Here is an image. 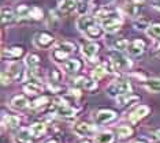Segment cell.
<instances>
[{"mask_svg":"<svg viewBox=\"0 0 160 143\" xmlns=\"http://www.w3.org/2000/svg\"><path fill=\"white\" fill-rule=\"evenodd\" d=\"M63 68L67 74H77L81 69V61L78 59H68L67 61L63 63Z\"/></svg>","mask_w":160,"mask_h":143,"instance_id":"e0dca14e","label":"cell"},{"mask_svg":"<svg viewBox=\"0 0 160 143\" xmlns=\"http://www.w3.org/2000/svg\"><path fill=\"white\" fill-rule=\"evenodd\" d=\"M60 78H62V74L60 71L58 69H52L49 74V83L53 89H59V85H60Z\"/></svg>","mask_w":160,"mask_h":143,"instance_id":"4dcf8cb0","label":"cell"},{"mask_svg":"<svg viewBox=\"0 0 160 143\" xmlns=\"http://www.w3.org/2000/svg\"><path fill=\"white\" fill-rule=\"evenodd\" d=\"M129 3H133V4H137V6H144L147 3V0H127Z\"/></svg>","mask_w":160,"mask_h":143,"instance_id":"60d3db41","label":"cell"},{"mask_svg":"<svg viewBox=\"0 0 160 143\" xmlns=\"http://www.w3.org/2000/svg\"><path fill=\"white\" fill-rule=\"evenodd\" d=\"M99 44L93 42V41H82L81 44V50H82V55L88 59L89 61H94L97 53H99Z\"/></svg>","mask_w":160,"mask_h":143,"instance_id":"8992f818","label":"cell"},{"mask_svg":"<svg viewBox=\"0 0 160 143\" xmlns=\"http://www.w3.org/2000/svg\"><path fill=\"white\" fill-rule=\"evenodd\" d=\"M144 86L147 87L148 90H151V91H155V93H158V91H160V78L145 79V80H144Z\"/></svg>","mask_w":160,"mask_h":143,"instance_id":"f1b7e54d","label":"cell"},{"mask_svg":"<svg viewBox=\"0 0 160 143\" xmlns=\"http://www.w3.org/2000/svg\"><path fill=\"white\" fill-rule=\"evenodd\" d=\"M52 109L58 116L63 117V119H72V117L77 116V109L68 106L62 98H56V100L53 101V108Z\"/></svg>","mask_w":160,"mask_h":143,"instance_id":"5b68a950","label":"cell"},{"mask_svg":"<svg viewBox=\"0 0 160 143\" xmlns=\"http://www.w3.org/2000/svg\"><path fill=\"white\" fill-rule=\"evenodd\" d=\"M26 65L30 68V71H36L40 65V57L34 53H30L26 56Z\"/></svg>","mask_w":160,"mask_h":143,"instance_id":"f546056e","label":"cell"},{"mask_svg":"<svg viewBox=\"0 0 160 143\" xmlns=\"http://www.w3.org/2000/svg\"><path fill=\"white\" fill-rule=\"evenodd\" d=\"M152 4H153L155 8L160 10V0H152Z\"/></svg>","mask_w":160,"mask_h":143,"instance_id":"b9f144b4","label":"cell"},{"mask_svg":"<svg viewBox=\"0 0 160 143\" xmlns=\"http://www.w3.org/2000/svg\"><path fill=\"white\" fill-rule=\"evenodd\" d=\"M115 119H116V113L114 111H111V109H100L94 115V122H96V124H99V126L111 123Z\"/></svg>","mask_w":160,"mask_h":143,"instance_id":"9c48e42d","label":"cell"},{"mask_svg":"<svg viewBox=\"0 0 160 143\" xmlns=\"http://www.w3.org/2000/svg\"><path fill=\"white\" fill-rule=\"evenodd\" d=\"M108 72H110V71H108L107 65H105V64H99V65H97V67L92 71V79H94L96 82H99V80L103 79L104 76L108 74Z\"/></svg>","mask_w":160,"mask_h":143,"instance_id":"603a6c76","label":"cell"},{"mask_svg":"<svg viewBox=\"0 0 160 143\" xmlns=\"http://www.w3.org/2000/svg\"><path fill=\"white\" fill-rule=\"evenodd\" d=\"M3 123H4V126L7 127H11V128H15L19 126L21 120L18 116H14V115H6L3 117Z\"/></svg>","mask_w":160,"mask_h":143,"instance_id":"1f68e13d","label":"cell"},{"mask_svg":"<svg viewBox=\"0 0 160 143\" xmlns=\"http://www.w3.org/2000/svg\"><path fill=\"white\" fill-rule=\"evenodd\" d=\"M127 45H129V41H127V40H118V41H115V42H114L115 49L122 50V52L127 49Z\"/></svg>","mask_w":160,"mask_h":143,"instance_id":"74e56055","label":"cell"},{"mask_svg":"<svg viewBox=\"0 0 160 143\" xmlns=\"http://www.w3.org/2000/svg\"><path fill=\"white\" fill-rule=\"evenodd\" d=\"M115 132L118 135L119 139H129V138L133 136L134 131H133V128L129 127V126H121V127L116 128Z\"/></svg>","mask_w":160,"mask_h":143,"instance_id":"cb8c5ba5","label":"cell"},{"mask_svg":"<svg viewBox=\"0 0 160 143\" xmlns=\"http://www.w3.org/2000/svg\"><path fill=\"white\" fill-rule=\"evenodd\" d=\"M155 55H156L158 57H160V44H159L158 46H156V49H155Z\"/></svg>","mask_w":160,"mask_h":143,"instance_id":"7bdbcfd3","label":"cell"},{"mask_svg":"<svg viewBox=\"0 0 160 143\" xmlns=\"http://www.w3.org/2000/svg\"><path fill=\"white\" fill-rule=\"evenodd\" d=\"M149 113V108L147 105H140L137 109H134V111L129 115V122L132 124H136L138 123L140 120H142L145 116H147Z\"/></svg>","mask_w":160,"mask_h":143,"instance_id":"7c38bea8","label":"cell"},{"mask_svg":"<svg viewBox=\"0 0 160 143\" xmlns=\"http://www.w3.org/2000/svg\"><path fill=\"white\" fill-rule=\"evenodd\" d=\"M49 101H51L49 97H47V95H42L41 98H37V100H34L33 102H32V104H30V108L37 109V108H40V106H44V105H47V104H49Z\"/></svg>","mask_w":160,"mask_h":143,"instance_id":"d590c367","label":"cell"},{"mask_svg":"<svg viewBox=\"0 0 160 143\" xmlns=\"http://www.w3.org/2000/svg\"><path fill=\"white\" fill-rule=\"evenodd\" d=\"M132 93V85H130L129 80L125 79H119V80H114L112 83H110L107 87V94L111 97H121V95L129 94Z\"/></svg>","mask_w":160,"mask_h":143,"instance_id":"3957f363","label":"cell"},{"mask_svg":"<svg viewBox=\"0 0 160 143\" xmlns=\"http://www.w3.org/2000/svg\"><path fill=\"white\" fill-rule=\"evenodd\" d=\"M103 31H104L103 27L99 26L97 23H94L85 33H83V34H85L89 40H97V38H101V36H103Z\"/></svg>","mask_w":160,"mask_h":143,"instance_id":"ffe728a7","label":"cell"},{"mask_svg":"<svg viewBox=\"0 0 160 143\" xmlns=\"http://www.w3.org/2000/svg\"><path fill=\"white\" fill-rule=\"evenodd\" d=\"M78 0H62L59 4V11L63 15H68L72 11L77 10Z\"/></svg>","mask_w":160,"mask_h":143,"instance_id":"2e32d148","label":"cell"},{"mask_svg":"<svg viewBox=\"0 0 160 143\" xmlns=\"http://www.w3.org/2000/svg\"><path fill=\"white\" fill-rule=\"evenodd\" d=\"M29 130H30V132H32V135H33L34 138H41L42 135L45 134L47 127H45V124H44V123L37 122V123H33V124H32Z\"/></svg>","mask_w":160,"mask_h":143,"instance_id":"7402d4cb","label":"cell"},{"mask_svg":"<svg viewBox=\"0 0 160 143\" xmlns=\"http://www.w3.org/2000/svg\"><path fill=\"white\" fill-rule=\"evenodd\" d=\"M75 50V45L68 41H62L53 48L52 50V59L56 63H64L68 60V56H71Z\"/></svg>","mask_w":160,"mask_h":143,"instance_id":"7a4b0ae2","label":"cell"},{"mask_svg":"<svg viewBox=\"0 0 160 143\" xmlns=\"http://www.w3.org/2000/svg\"><path fill=\"white\" fill-rule=\"evenodd\" d=\"M30 11H32V7H29L26 4H21L17 7L15 15L19 19H30Z\"/></svg>","mask_w":160,"mask_h":143,"instance_id":"d4e9b609","label":"cell"},{"mask_svg":"<svg viewBox=\"0 0 160 143\" xmlns=\"http://www.w3.org/2000/svg\"><path fill=\"white\" fill-rule=\"evenodd\" d=\"M33 41H34V45L37 48H40V49H48V48L52 46L55 38H53V36H51L49 33L41 31V33H37V34L34 36Z\"/></svg>","mask_w":160,"mask_h":143,"instance_id":"52a82bcc","label":"cell"},{"mask_svg":"<svg viewBox=\"0 0 160 143\" xmlns=\"http://www.w3.org/2000/svg\"><path fill=\"white\" fill-rule=\"evenodd\" d=\"M96 19L100 22L103 30L107 33L118 31L123 22V18L119 11H108V10H103L100 12H97Z\"/></svg>","mask_w":160,"mask_h":143,"instance_id":"6da1fadb","label":"cell"},{"mask_svg":"<svg viewBox=\"0 0 160 143\" xmlns=\"http://www.w3.org/2000/svg\"><path fill=\"white\" fill-rule=\"evenodd\" d=\"M29 105L30 104H29L28 98L22 94L14 95L11 98V101H10V106H11L12 109H15V111H23V109H26Z\"/></svg>","mask_w":160,"mask_h":143,"instance_id":"5bb4252c","label":"cell"},{"mask_svg":"<svg viewBox=\"0 0 160 143\" xmlns=\"http://www.w3.org/2000/svg\"><path fill=\"white\" fill-rule=\"evenodd\" d=\"M79 143H92V142H90V141H89V139H83V141H81V142H79Z\"/></svg>","mask_w":160,"mask_h":143,"instance_id":"ee69618b","label":"cell"},{"mask_svg":"<svg viewBox=\"0 0 160 143\" xmlns=\"http://www.w3.org/2000/svg\"><path fill=\"white\" fill-rule=\"evenodd\" d=\"M33 135H32L29 128H22L17 135H15V142L17 143H33Z\"/></svg>","mask_w":160,"mask_h":143,"instance_id":"ac0fdd59","label":"cell"},{"mask_svg":"<svg viewBox=\"0 0 160 143\" xmlns=\"http://www.w3.org/2000/svg\"><path fill=\"white\" fill-rule=\"evenodd\" d=\"M133 143H145V142L144 141H134Z\"/></svg>","mask_w":160,"mask_h":143,"instance_id":"bcb514c9","label":"cell"},{"mask_svg":"<svg viewBox=\"0 0 160 143\" xmlns=\"http://www.w3.org/2000/svg\"><path fill=\"white\" fill-rule=\"evenodd\" d=\"M110 60H111V64L114 65V69H118V71H126V69L132 67V61L129 60V57H126L122 53V50H118V49L111 50Z\"/></svg>","mask_w":160,"mask_h":143,"instance_id":"277c9868","label":"cell"},{"mask_svg":"<svg viewBox=\"0 0 160 143\" xmlns=\"http://www.w3.org/2000/svg\"><path fill=\"white\" fill-rule=\"evenodd\" d=\"M7 74L11 76V79H17L21 75V64L19 63H11L7 68Z\"/></svg>","mask_w":160,"mask_h":143,"instance_id":"d6a6232c","label":"cell"},{"mask_svg":"<svg viewBox=\"0 0 160 143\" xmlns=\"http://www.w3.org/2000/svg\"><path fill=\"white\" fill-rule=\"evenodd\" d=\"M75 86H77L78 89L92 91V90L97 89V82L94 79L86 78V76H79V78L75 79Z\"/></svg>","mask_w":160,"mask_h":143,"instance_id":"8fae6325","label":"cell"},{"mask_svg":"<svg viewBox=\"0 0 160 143\" xmlns=\"http://www.w3.org/2000/svg\"><path fill=\"white\" fill-rule=\"evenodd\" d=\"M141 10H142V6H137V4H133V3H129L125 6V11L127 15L130 17H134V18H138L141 14Z\"/></svg>","mask_w":160,"mask_h":143,"instance_id":"484cf974","label":"cell"},{"mask_svg":"<svg viewBox=\"0 0 160 143\" xmlns=\"http://www.w3.org/2000/svg\"><path fill=\"white\" fill-rule=\"evenodd\" d=\"M147 34L152 38H160V23H153L147 29Z\"/></svg>","mask_w":160,"mask_h":143,"instance_id":"e575fe53","label":"cell"},{"mask_svg":"<svg viewBox=\"0 0 160 143\" xmlns=\"http://www.w3.org/2000/svg\"><path fill=\"white\" fill-rule=\"evenodd\" d=\"M96 143H114L115 142V135L111 131H103V132L97 134L94 136Z\"/></svg>","mask_w":160,"mask_h":143,"instance_id":"44dd1931","label":"cell"},{"mask_svg":"<svg viewBox=\"0 0 160 143\" xmlns=\"http://www.w3.org/2000/svg\"><path fill=\"white\" fill-rule=\"evenodd\" d=\"M97 127L92 126L89 123L85 122H79L74 126V134L78 135V136H90V135H96Z\"/></svg>","mask_w":160,"mask_h":143,"instance_id":"ba28073f","label":"cell"},{"mask_svg":"<svg viewBox=\"0 0 160 143\" xmlns=\"http://www.w3.org/2000/svg\"><path fill=\"white\" fill-rule=\"evenodd\" d=\"M134 27L137 29V30H147V29L151 26V23H149V21L147 19V18L144 17H138L136 21H134Z\"/></svg>","mask_w":160,"mask_h":143,"instance_id":"836d02e7","label":"cell"},{"mask_svg":"<svg viewBox=\"0 0 160 143\" xmlns=\"http://www.w3.org/2000/svg\"><path fill=\"white\" fill-rule=\"evenodd\" d=\"M17 19V15L12 10H8V8H3L2 11V22L3 25H7V23H12L15 22Z\"/></svg>","mask_w":160,"mask_h":143,"instance_id":"83f0119b","label":"cell"},{"mask_svg":"<svg viewBox=\"0 0 160 143\" xmlns=\"http://www.w3.org/2000/svg\"><path fill=\"white\" fill-rule=\"evenodd\" d=\"M116 100H118L119 105H132L133 102H136V101L140 100V97H138V95H134L132 93H129V94L121 95V97H118Z\"/></svg>","mask_w":160,"mask_h":143,"instance_id":"4316f807","label":"cell"},{"mask_svg":"<svg viewBox=\"0 0 160 143\" xmlns=\"http://www.w3.org/2000/svg\"><path fill=\"white\" fill-rule=\"evenodd\" d=\"M112 0H92V4L94 7H105L107 4H110Z\"/></svg>","mask_w":160,"mask_h":143,"instance_id":"f35d334b","label":"cell"},{"mask_svg":"<svg viewBox=\"0 0 160 143\" xmlns=\"http://www.w3.org/2000/svg\"><path fill=\"white\" fill-rule=\"evenodd\" d=\"M97 19L96 18H93V17H89V15H81L77 19V22H75V25H77V29L79 31H82V33H85L88 29L92 26V25L94 23H97L96 22Z\"/></svg>","mask_w":160,"mask_h":143,"instance_id":"4fadbf2b","label":"cell"},{"mask_svg":"<svg viewBox=\"0 0 160 143\" xmlns=\"http://www.w3.org/2000/svg\"><path fill=\"white\" fill-rule=\"evenodd\" d=\"M22 89L26 94H38L42 91V85L40 83L38 79H33L29 80V82H25L22 85Z\"/></svg>","mask_w":160,"mask_h":143,"instance_id":"9a60e30c","label":"cell"},{"mask_svg":"<svg viewBox=\"0 0 160 143\" xmlns=\"http://www.w3.org/2000/svg\"><path fill=\"white\" fill-rule=\"evenodd\" d=\"M151 139L155 142H160V128H156L151 132Z\"/></svg>","mask_w":160,"mask_h":143,"instance_id":"ab89813d","label":"cell"},{"mask_svg":"<svg viewBox=\"0 0 160 143\" xmlns=\"http://www.w3.org/2000/svg\"><path fill=\"white\" fill-rule=\"evenodd\" d=\"M145 48H147L145 42L142 41V40L137 38V40H133V41H129V45H127L126 52H129V55L137 57V56H141V55L144 53Z\"/></svg>","mask_w":160,"mask_h":143,"instance_id":"30bf717a","label":"cell"},{"mask_svg":"<svg viewBox=\"0 0 160 143\" xmlns=\"http://www.w3.org/2000/svg\"><path fill=\"white\" fill-rule=\"evenodd\" d=\"M22 55H23V48L22 46H12V48H10V49L3 50V59H8V60L19 59Z\"/></svg>","mask_w":160,"mask_h":143,"instance_id":"d6986e66","label":"cell"},{"mask_svg":"<svg viewBox=\"0 0 160 143\" xmlns=\"http://www.w3.org/2000/svg\"><path fill=\"white\" fill-rule=\"evenodd\" d=\"M47 143H58V141H55V139H51V141H48Z\"/></svg>","mask_w":160,"mask_h":143,"instance_id":"f6af8a7d","label":"cell"},{"mask_svg":"<svg viewBox=\"0 0 160 143\" xmlns=\"http://www.w3.org/2000/svg\"><path fill=\"white\" fill-rule=\"evenodd\" d=\"M30 19H34V21L42 19V10H41V8H38V7H32V11H30Z\"/></svg>","mask_w":160,"mask_h":143,"instance_id":"8d00e7d4","label":"cell"}]
</instances>
